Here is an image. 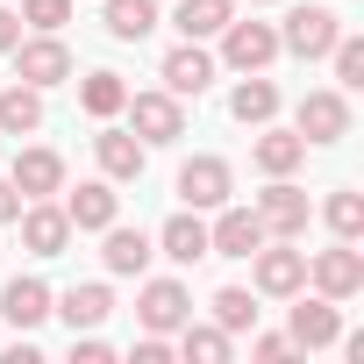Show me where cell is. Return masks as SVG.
<instances>
[{"label": "cell", "instance_id": "3957f363", "mask_svg": "<svg viewBox=\"0 0 364 364\" xmlns=\"http://www.w3.org/2000/svg\"><path fill=\"white\" fill-rule=\"evenodd\" d=\"M250 257H257V293L286 300V293H300V286H307V250H293V236H286V243H272V236H264Z\"/></svg>", "mask_w": 364, "mask_h": 364}, {"label": "cell", "instance_id": "7402d4cb", "mask_svg": "<svg viewBox=\"0 0 364 364\" xmlns=\"http://www.w3.org/2000/svg\"><path fill=\"white\" fill-rule=\"evenodd\" d=\"M36 129H43V93L15 79L0 93V136H36Z\"/></svg>", "mask_w": 364, "mask_h": 364}, {"label": "cell", "instance_id": "4dcf8cb0", "mask_svg": "<svg viewBox=\"0 0 364 364\" xmlns=\"http://www.w3.org/2000/svg\"><path fill=\"white\" fill-rule=\"evenodd\" d=\"M328 58H336V86H343V93H357V86H364V43H357V36H336V43H328Z\"/></svg>", "mask_w": 364, "mask_h": 364}, {"label": "cell", "instance_id": "7a4b0ae2", "mask_svg": "<svg viewBox=\"0 0 364 364\" xmlns=\"http://www.w3.org/2000/svg\"><path fill=\"white\" fill-rule=\"evenodd\" d=\"M129 129L143 143H178L186 136V107H178V93H129Z\"/></svg>", "mask_w": 364, "mask_h": 364}, {"label": "cell", "instance_id": "cb8c5ba5", "mask_svg": "<svg viewBox=\"0 0 364 364\" xmlns=\"http://www.w3.org/2000/svg\"><path fill=\"white\" fill-rule=\"evenodd\" d=\"M100 22H107L114 43H143V36L157 29V0H107V15H100Z\"/></svg>", "mask_w": 364, "mask_h": 364}, {"label": "cell", "instance_id": "ba28073f", "mask_svg": "<svg viewBox=\"0 0 364 364\" xmlns=\"http://www.w3.org/2000/svg\"><path fill=\"white\" fill-rule=\"evenodd\" d=\"M136 314H143L150 336H178V321L193 314V300H186V286H178V279H150L143 300H136Z\"/></svg>", "mask_w": 364, "mask_h": 364}, {"label": "cell", "instance_id": "836d02e7", "mask_svg": "<svg viewBox=\"0 0 364 364\" xmlns=\"http://www.w3.org/2000/svg\"><path fill=\"white\" fill-rule=\"evenodd\" d=\"M15 43H22V15H8V8H0V58H8Z\"/></svg>", "mask_w": 364, "mask_h": 364}, {"label": "cell", "instance_id": "9c48e42d", "mask_svg": "<svg viewBox=\"0 0 364 364\" xmlns=\"http://www.w3.org/2000/svg\"><path fill=\"white\" fill-rule=\"evenodd\" d=\"M257 243H264L257 208H229V200H222V222L208 229V257H250Z\"/></svg>", "mask_w": 364, "mask_h": 364}, {"label": "cell", "instance_id": "83f0119b", "mask_svg": "<svg viewBox=\"0 0 364 364\" xmlns=\"http://www.w3.org/2000/svg\"><path fill=\"white\" fill-rule=\"evenodd\" d=\"M122 100H129V86H122V72H86V86H79V107L86 114H122Z\"/></svg>", "mask_w": 364, "mask_h": 364}, {"label": "cell", "instance_id": "30bf717a", "mask_svg": "<svg viewBox=\"0 0 364 364\" xmlns=\"http://www.w3.org/2000/svg\"><path fill=\"white\" fill-rule=\"evenodd\" d=\"M229 186H236V178H229L222 157H193V164H178V200H186V208H222Z\"/></svg>", "mask_w": 364, "mask_h": 364}, {"label": "cell", "instance_id": "8992f818", "mask_svg": "<svg viewBox=\"0 0 364 364\" xmlns=\"http://www.w3.org/2000/svg\"><path fill=\"white\" fill-rule=\"evenodd\" d=\"M222 58H229L236 72H264V65L279 58V29H272V22H236V15H229V29H222Z\"/></svg>", "mask_w": 364, "mask_h": 364}, {"label": "cell", "instance_id": "5b68a950", "mask_svg": "<svg viewBox=\"0 0 364 364\" xmlns=\"http://www.w3.org/2000/svg\"><path fill=\"white\" fill-rule=\"evenodd\" d=\"M307 193L293 186V178H272V186L257 193V222H264V236H307Z\"/></svg>", "mask_w": 364, "mask_h": 364}, {"label": "cell", "instance_id": "6da1fadb", "mask_svg": "<svg viewBox=\"0 0 364 364\" xmlns=\"http://www.w3.org/2000/svg\"><path fill=\"white\" fill-rule=\"evenodd\" d=\"M307 279H314L321 300H357V293H364V257H357V243L314 250V257H307Z\"/></svg>", "mask_w": 364, "mask_h": 364}, {"label": "cell", "instance_id": "d590c367", "mask_svg": "<svg viewBox=\"0 0 364 364\" xmlns=\"http://www.w3.org/2000/svg\"><path fill=\"white\" fill-rule=\"evenodd\" d=\"M22 215V193H15V178H0V222H15Z\"/></svg>", "mask_w": 364, "mask_h": 364}, {"label": "cell", "instance_id": "2e32d148", "mask_svg": "<svg viewBox=\"0 0 364 364\" xmlns=\"http://www.w3.org/2000/svg\"><path fill=\"white\" fill-rule=\"evenodd\" d=\"M122 215V200H114V178H86L79 193H65V222L72 229H107Z\"/></svg>", "mask_w": 364, "mask_h": 364}, {"label": "cell", "instance_id": "d6a6232c", "mask_svg": "<svg viewBox=\"0 0 364 364\" xmlns=\"http://www.w3.org/2000/svg\"><path fill=\"white\" fill-rule=\"evenodd\" d=\"M164 357H171L164 336H143V343H136V364H164Z\"/></svg>", "mask_w": 364, "mask_h": 364}, {"label": "cell", "instance_id": "f546056e", "mask_svg": "<svg viewBox=\"0 0 364 364\" xmlns=\"http://www.w3.org/2000/svg\"><path fill=\"white\" fill-rule=\"evenodd\" d=\"M250 321H257V300H250L243 286H222V293H215V328H229V336H243Z\"/></svg>", "mask_w": 364, "mask_h": 364}, {"label": "cell", "instance_id": "603a6c76", "mask_svg": "<svg viewBox=\"0 0 364 364\" xmlns=\"http://www.w3.org/2000/svg\"><path fill=\"white\" fill-rule=\"evenodd\" d=\"M0 314H8L15 328H36L50 314V286L43 279H8V293H0Z\"/></svg>", "mask_w": 364, "mask_h": 364}, {"label": "cell", "instance_id": "4fadbf2b", "mask_svg": "<svg viewBox=\"0 0 364 364\" xmlns=\"http://www.w3.org/2000/svg\"><path fill=\"white\" fill-rule=\"evenodd\" d=\"M93 157H100V171H107V178H143L150 143H143L136 129H100V136H93Z\"/></svg>", "mask_w": 364, "mask_h": 364}, {"label": "cell", "instance_id": "d6986e66", "mask_svg": "<svg viewBox=\"0 0 364 364\" xmlns=\"http://www.w3.org/2000/svg\"><path fill=\"white\" fill-rule=\"evenodd\" d=\"M100 257H107V272H114V279H143L157 250H150V236H143V229H114V222H107V250H100Z\"/></svg>", "mask_w": 364, "mask_h": 364}, {"label": "cell", "instance_id": "7c38bea8", "mask_svg": "<svg viewBox=\"0 0 364 364\" xmlns=\"http://www.w3.org/2000/svg\"><path fill=\"white\" fill-rule=\"evenodd\" d=\"M8 178H15L22 200H50V193L65 186V157H58V150H15V171H8Z\"/></svg>", "mask_w": 364, "mask_h": 364}, {"label": "cell", "instance_id": "8fae6325", "mask_svg": "<svg viewBox=\"0 0 364 364\" xmlns=\"http://www.w3.org/2000/svg\"><path fill=\"white\" fill-rule=\"evenodd\" d=\"M300 136H307V143H343V136H350V100L328 93V86L307 93V100H300Z\"/></svg>", "mask_w": 364, "mask_h": 364}, {"label": "cell", "instance_id": "e0dca14e", "mask_svg": "<svg viewBox=\"0 0 364 364\" xmlns=\"http://www.w3.org/2000/svg\"><path fill=\"white\" fill-rule=\"evenodd\" d=\"M15 222H22V243H29L36 257H58V250L72 243V222H65V208H50V200H36V208H22Z\"/></svg>", "mask_w": 364, "mask_h": 364}, {"label": "cell", "instance_id": "f1b7e54d", "mask_svg": "<svg viewBox=\"0 0 364 364\" xmlns=\"http://www.w3.org/2000/svg\"><path fill=\"white\" fill-rule=\"evenodd\" d=\"M328 229H336V243H357L364 236V193H328Z\"/></svg>", "mask_w": 364, "mask_h": 364}, {"label": "cell", "instance_id": "1f68e13d", "mask_svg": "<svg viewBox=\"0 0 364 364\" xmlns=\"http://www.w3.org/2000/svg\"><path fill=\"white\" fill-rule=\"evenodd\" d=\"M22 22L43 29V36H58V29L72 22V0H22Z\"/></svg>", "mask_w": 364, "mask_h": 364}, {"label": "cell", "instance_id": "52a82bcc", "mask_svg": "<svg viewBox=\"0 0 364 364\" xmlns=\"http://www.w3.org/2000/svg\"><path fill=\"white\" fill-rule=\"evenodd\" d=\"M15 72H22V86H36V93H43V86H65V79H72V50L36 29V43H15Z\"/></svg>", "mask_w": 364, "mask_h": 364}, {"label": "cell", "instance_id": "d4e9b609", "mask_svg": "<svg viewBox=\"0 0 364 364\" xmlns=\"http://www.w3.org/2000/svg\"><path fill=\"white\" fill-rule=\"evenodd\" d=\"M229 114H236V122H250V129H264V122L279 114V86L250 72V79H243V86L229 93Z\"/></svg>", "mask_w": 364, "mask_h": 364}, {"label": "cell", "instance_id": "8d00e7d4", "mask_svg": "<svg viewBox=\"0 0 364 364\" xmlns=\"http://www.w3.org/2000/svg\"><path fill=\"white\" fill-rule=\"evenodd\" d=\"M250 8H264V0H250Z\"/></svg>", "mask_w": 364, "mask_h": 364}, {"label": "cell", "instance_id": "484cf974", "mask_svg": "<svg viewBox=\"0 0 364 364\" xmlns=\"http://www.w3.org/2000/svg\"><path fill=\"white\" fill-rule=\"evenodd\" d=\"M50 314H65L72 328H100V321L114 314V293H107V286H72V293H65Z\"/></svg>", "mask_w": 364, "mask_h": 364}, {"label": "cell", "instance_id": "ffe728a7", "mask_svg": "<svg viewBox=\"0 0 364 364\" xmlns=\"http://www.w3.org/2000/svg\"><path fill=\"white\" fill-rule=\"evenodd\" d=\"M336 336H343L336 300H321V293H314V300H300V307H293V343H300V350H328Z\"/></svg>", "mask_w": 364, "mask_h": 364}, {"label": "cell", "instance_id": "44dd1931", "mask_svg": "<svg viewBox=\"0 0 364 364\" xmlns=\"http://www.w3.org/2000/svg\"><path fill=\"white\" fill-rule=\"evenodd\" d=\"M229 15H236V0H178V36L186 43H208V36H222L229 29Z\"/></svg>", "mask_w": 364, "mask_h": 364}, {"label": "cell", "instance_id": "5bb4252c", "mask_svg": "<svg viewBox=\"0 0 364 364\" xmlns=\"http://www.w3.org/2000/svg\"><path fill=\"white\" fill-rule=\"evenodd\" d=\"M300 157H307V136H300V129H264V136L250 143V164H257L264 178H293Z\"/></svg>", "mask_w": 364, "mask_h": 364}, {"label": "cell", "instance_id": "9a60e30c", "mask_svg": "<svg viewBox=\"0 0 364 364\" xmlns=\"http://www.w3.org/2000/svg\"><path fill=\"white\" fill-rule=\"evenodd\" d=\"M208 86H215V58H208L200 43H178V50L164 58V93H178V100L193 93V100H200Z\"/></svg>", "mask_w": 364, "mask_h": 364}, {"label": "cell", "instance_id": "e575fe53", "mask_svg": "<svg viewBox=\"0 0 364 364\" xmlns=\"http://www.w3.org/2000/svg\"><path fill=\"white\" fill-rule=\"evenodd\" d=\"M250 350H257V357H264V364H272V357H286V350H293V336H257V343H250Z\"/></svg>", "mask_w": 364, "mask_h": 364}, {"label": "cell", "instance_id": "ac0fdd59", "mask_svg": "<svg viewBox=\"0 0 364 364\" xmlns=\"http://www.w3.org/2000/svg\"><path fill=\"white\" fill-rule=\"evenodd\" d=\"M157 250H164L171 264H200V257H208V222H200V208L171 215V222L157 229Z\"/></svg>", "mask_w": 364, "mask_h": 364}, {"label": "cell", "instance_id": "4316f807", "mask_svg": "<svg viewBox=\"0 0 364 364\" xmlns=\"http://www.w3.org/2000/svg\"><path fill=\"white\" fill-rule=\"evenodd\" d=\"M178 357H186V364H222L229 357V328H200L186 314V321H178Z\"/></svg>", "mask_w": 364, "mask_h": 364}, {"label": "cell", "instance_id": "277c9868", "mask_svg": "<svg viewBox=\"0 0 364 364\" xmlns=\"http://www.w3.org/2000/svg\"><path fill=\"white\" fill-rule=\"evenodd\" d=\"M343 36V22H336V8H293L286 15V29H279V50H293V58H328V43Z\"/></svg>", "mask_w": 364, "mask_h": 364}]
</instances>
